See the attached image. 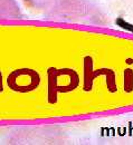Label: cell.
Wrapping results in <instances>:
<instances>
[{"instance_id": "cell-1", "label": "cell", "mask_w": 133, "mask_h": 145, "mask_svg": "<svg viewBox=\"0 0 133 145\" xmlns=\"http://www.w3.org/2000/svg\"><path fill=\"white\" fill-rule=\"evenodd\" d=\"M49 17L59 20H68L87 24H101V12L88 2L79 0H69L58 8L47 12Z\"/></svg>"}, {"instance_id": "cell-2", "label": "cell", "mask_w": 133, "mask_h": 145, "mask_svg": "<svg viewBox=\"0 0 133 145\" xmlns=\"http://www.w3.org/2000/svg\"><path fill=\"white\" fill-rule=\"evenodd\" d=\"M26 6L38 11H45L46 14L66 3L69 0H21Z\"/></svg>"}, {"instance_id": "cell-3", "label": "cell", "mask_w": 133, "mask_h": 145, "mask_svg": "<svg viewBox=\"0 0 133 145\" xmlns=\"http://www.w3.org/2000/svg\"><path fill=\"white\" fill-rule=\"evenodd\" d=\"M21 10L16 0H0V19L20 18Z\"/></svg>"}]
</instances>
